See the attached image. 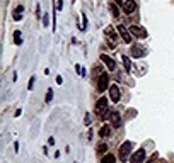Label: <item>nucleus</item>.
Segmentation results:
<instances>
[{"instance_id": "1", "label": "nucleus", "mask_w": 174, "mask_h": 163, "mask_svg": "<svg viewBox=\"0 0 174 163\" xmlns=\"http://www.w3.org/2000/svg\"><path fill=\"white\" fill-rule=\"evenodd\" d=\"M108 87H109V77H108V73H101L99 80H97V90L104 92Z\"/></svg>"}, {"instance_id": "2", "label": "nucleus", "mask_w": 174, "mask_h": 163, "mask_svg": "<svg viewBox=\"0 0 174 163\" xmlns=\"http://www.w3.org/2000/svg\"><path fill=\"white\" fill-rule=\"evenodd\" d=\"M130 151H132V143H130V141L123 143L121 146H120V158H121V162H125V160L128 158Z\"/></svg>"}, {"instance_id": "3", "label": "nucleus", "mask_w": 174, "mask_h": 163, "mask_svg": "<svg viewBox=\"0 0 174 163\" xmlns=\"http://www.w3.org/2000/svg\"><path fill=\"white\" fill-rule=\"evenodd\" d=\"M128 31H130V34L132 36H137V37H145L147 36V31L143 29V27H140V26H132V27H128Z\"/></svg>"}, {"instance_id": "4", "label": "nucleus", "mask_w": 174, "mask_h": 163, "mask_svg": "<svg viewBox=\"0 0 174 163\" xmlns=\"http://www.w3.org/2000/svg\"><path fill=\"white\" fill-rule=\"evenodd\" d=\"M145 160V150H137V153H133L130 158V163H143Z\"/></svg>"}, {"instance_id": "5", "label": "nucleus", "mask_w": 174, "mask_h": 163, "mask_svg": "<svg viewBox=\"0 0 174 163\" xmlns=\"http://www.w3.org/2000/svg\"><path fill=\"white\" fill-rule=\"evenodd\" d=\"M145 48L140 46V44H133L132 46V56L133 58H142V56H145Z\"/></svg>"}, {"instance_id": "6", "label": "nucleus", "mask_w": 174, "mask_h": 163, "mask_svg": "<svg viewBox=\"0 0 174 163\" xmlns=\"http://www.w3.org/2000/svg\"><path fill=\"white\" fill-rule=\"evenodd\" d=\"M118 32H120V36L123 37V41L125 42H132V34H130V31H128V27H125L121 24V26H118Z\"/></svg>"}, {"instance_id": "7", "label": "nucleus", "mask_w": 174, "mask_h": 163, "mask_svg": "<svg viewBox=\"0 0 174 163\" xmlns=\"http://www.w3.org/2000/svg\"><path fill=\"white\" fill-rule=\"evenodd\" d=\"M135 9H137V2L135 0H125V5H123L125 14H132Z\"/></svg>"}, {"instance_id": "8", "label": "nucleus", "mask_w": 174, "mask_h": 163, "mask_svg": "<svg viewBox=\"0 0 174 163\" xmlns=\"http://www.w3.org/2000/svg\"><path fill=\"white\" fill-rule=\"evenodd\" d=\"M106 107H108V99H106V97H101V99L96 102V112H97V114H101V112L104 111Z\"/></svg>"}, {"instance_id": "9", "label": "nucleus", "mask_w": 174, "mask_h": 163, "mask_svg": "<svg viewBox=\"0 0 174 163\" xmlns=\"http://www.w3.org/2000/svg\"><path fill=\"white\" fill-rule=\"evenodd\" d=\"M109 97L113 102H118V100H120V89H118L116 85H111L109 87Z\"/></svg>"}, {"instance_id": "10", "label": "nucleus", "mask_w": 174, "mask_h": 163, "mask_svg": "<svg viewBox=\"0 0 174 163\" xmlns=\"http://www.w3.org/2000/svg\"><path fill=\"white\" fill-rule=\"evenodd\" d=\"M111 122H113V126H114V127L121 126V117H120V112H116V111L111 112Z\"/></svg>"}, {"instance_id": "11", "label": "nucleus", "mask_w": 174, "mask_h": 163, "mask_svg": "<svg viewBox=\"0 0 174 163\" xmlns=\"http://www.w3.org/2000/svg\"><path fill=\"white\" fill-rule=\"evenodd\" d=\"M101 60L104 61V63H106V66H108V68H109V70H114V68H116V63H114V60H111L109 56H108V54H101Z\"/></svg>"}, {"instance_id": "12", "label": "nucleus", "mask_w": 174, "mask_h": 163, "mask_svg": "<svg viewBox=\"0 0 174 163\" xmlns=\"http://www.w3.org/2000/svg\"><path fill=\"white\" fill-rule=\"evenodd\" d=\"M99 136H102V138H108V136H111V127H109V124H106V126H102V127H101Z\"/></svg>"}, {"instance_id": "13", "label": "nucleus", "mask_w": 174, "mask_h": 163, "mask_svg": "<svg viewBox=\"0 0 174 163\" xmlns=\"http://www.w3.org/2000/svg\"><path fill=\"white\" fill-rule=\"evenodd\" d=\"M121 60H123V65H125V70L130 73V71H132V63H130L128 56H121Z\"/></svg>"}, {"instance_id": "14", "label": "nucleus", "mask_w": 174, "mask_h": 163, "mask_svg": "<svg viewBox=\"0 0 174 163\" xmlns=\"http://www.w3.org/2000/svg\"><path fill=\"white\" fill-rule=\"evenodd\" d=\"M14 42H16L17 46H21V44H22V37H21V31H14Z\"/></svg>"}, {"instance_id": "15", "label": "nucleus", "mask_w": 174, "mask_h": 163, "mask_svg": "<svg viewBox=\"0 0 174 163\" xmlns=\"http://www.w3.org/2000/svg\"><path fill=\"white\" fill-rule=\"evenodd\" d=\"M101 163H116L114 155H111V153H109V155H106V156L102 158V162H101Z\"/></svg>"}, {"instance_id": "16", "label": "nucleus", "mask_w": 174, "mask_h": 163, "mask_svg": "<svg viewBox=\"0 0 174 163\" xmlns=\"http://www.w3.org/2000/svg\"><path fill=\"white\" fill-rule=\"evenodd\" d=\"M109 10L113 12V16H114V17L120 16V10H118V7H116L114 4H109Z\"/></svg>"}, {"instance_id": "17", "label": "nucleus", "mask_w": 174, "mask_h": 163, "mask_svg": "<svg viewBox=\"0 0 174 163\" xmlns=\"http://www.w3.org/2000/svg\"><path fill=\"white\" fill-rule=\"evenodd\" d=\"M104 32L108 34V36H111L113 39L116 37V36H114V31H113V27H111V26H109V27H106V31H104Z\"/></svg>"}, {"instance_id": "18", "label": "nucleus", "mask_w": 174, "mask_h": 163, "mask_svg": "<svg viewBox=\"0 0 174 163\" xmlns=\"http://www.w3.org/2000/svg\"><path fill=\"white\" fill-rule=\"evenodd\" d=\"M51 95H53V90L48 89V92H46V102H51Z\"/></svg>"}, {"instance_id": "19", "label": "nucleus", "mask_w": 174, "mask_h": 163, "mask_svg": "<svg viewBox=\"0 0 174 163\" xmlns=\"http://www.w3.org/2000/svg\"><path fill=\"white\" fill-rule=\"evenodd\" d=\"M75 68H77V73H79V75H85V70L82 68V66H80V65H77V66H75Z\"/></svg>"}, {"instance_id": "20", "label": "nucleus", "mask_w": 174, "mask_h": 163, "mask_svg": "<svg viewBox=\"0 0 174 163\" xmlns=\"http://www.w3.org/2000/svg\"><path fill=\"white\" fill-rule=\"evenodd\" d=\"M106 150H108L106 144H99V148H97V151H99V153H106Z\"/></svg>"}, {"instance_id": "21", "label": "nucleus", "mask_w": 174, "mask_h": 163, "mask_svg": "<svg viewBox=\"0 0 174 163\" xmlns=\"http://www.w3.org/2000/svg\"><path fill=\"white\" fill-rule=\"evenodd\" d=\"M82 19H84V29L82 31H85L87 29V17H85V14H82Z\"/></svg>"}, {"instance_id": "22", "label": "nucleus", "mask_w": 174, "mask_h": 163, "mask_svg": "<svg viewBox=\"0 0 174 163\" xmlns=\"http://www.w3.org/2000/svg\"><path fill=\"white\" fill-rule=\"evenodd\" d=\"M32 85H34V77H31V80H29V85H27V89L31 90V89H32Z\"/></svg>"}, {"instance_id": "23", "label": "nucleus", "mask_w": 174, "mask_h": 163, "mask_svg": "<svg viewBox=\"0 0 174 163\" xmlns=\"http://www.w3.org/2000/svg\"><path fill=\"white\" fill-rule=\"evenodd\" d=\"M114 4H116V5H125V0H114Z\"/></svg>"}, {"instance_id": "24", "label": "nucleus", "mask_w": 174, "mask_h": 163, "mask_svg": "<svg viewBox=\"0 0 174 163\" xmlns=\"http://www.w3.org/2000/svg\"><path fill=\"white\" fill-rule=\"evenodd\" d=\"M56 83H58V85H62V83H63V80H62V77H56Z\"/></svg>"}, {"instance_id": "25", "label": "nucleus", "mask_w": 174, "mask_h": 163, "mask_svg": "<svg viewBox=\"0 0 174 163\" xmlns=\"http://www.w3.org/2000/svg\"><path fill=\"white\" fill-rule=\"evenodd\" d=\"M85 124H87V126H89V124H90V117H89V114L85 116Z\"/></svg>"}, {"instance_id": "26", "label": "nucleus", "mask_w": 174, "mask_h": 163, "mask_svg": "<svg viewBox=\"0 0 174 163\" xmlns=\"http://www.w3.org/2000/svg\"><path fill=\"white\" fill-rule=\"evenodd\" d=\"M62 7H63V2H62V0H58V10H60Z\"/></svg>"}, {"instance_id": "27", "label": "nucleus", "mask_w": 174, "mask_h": 163, "mask_svg": "<svg viewBox=\"0 0 174 163\" xmlns=\"http://www.w3.org/2000/svg\"><path fill=\"white\" fill-rule=\"evenodd\" d=\"M43 24H44V26L48 24V16H44V17H43Z\"/></svg>"}, {"instance_id": "28", "label": "nucleus", "mask_w": 174, "mask_h": 163, "mask_svg": "<svg viewBox=\"0 0 174 163\" xmlns=\"http://www.w3.org/2000/svg\"><path fill=\"white\" fill-rule=\"evenodd\" d=\"M147 163H152V162H147Z\"/></svg>"}, {"instance_id": "29", "label": "nucleus", "mask_w": 174, "mask_h": 163, "mask_svg": "<svg viewBox=\"0 0 174 163\" xmlns=\"http://www.w3.org/2000/svg\"><path fill=\"white\" fill-rule=\"evenodd\" d=\"M160 163H166V162H160Z\"/></svg>"}]
</instances>
